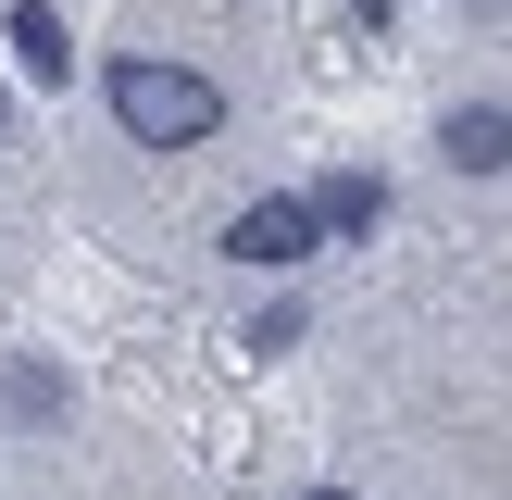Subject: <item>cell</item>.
I'll return each mask as SVG.
<instances>
[{"label": "cell", "mask_w": 512, "mask_h": 500, "mask_svg": "<svg viewBox=\"0 0 512 500\" xmlns=\"http://www.w3.org/2000/svg\"><path fill=\"white\" fill-rule=\"evenodd\" d=\"M388 13H400V0H350V25H388Z\"/></svg>", "instance_id": "8"}, {"label": "cell", "mask_w": 512, "mask_h": 500, "mask_svg": "<svg viewBox=\"0 0 512 500\" xmlns=\"http://www.w3.org/2000/svg\"><path fill=\"white\" fill-rule=\"evenodd\" d=\"M488 13H512V0H488Z\"/></svg>", "instance_id": "11"}, {"label": "cell", "mask_w": 512, "mask_h": 500, "mask_svg": "<svg viewBox=\"0 0 512 500\" xmlns=\"http://www.w3.org/2000/svg\"><path fill=\"white\" fill-rule=\"evenodd\" d=\"M313 250H338L325 213H313V188H263V200L225 213V263H250V275H300Z\"/></svg>", "instance_id": "2"}, {"label": "cell", "mask_w": 512, "mask_h": 500, "mask_svg": "<svg viewBox=\"0 0 512 500\" xmlns=\"http://www.w3.org/2000/svg\"><path fill=\"white\" fill-rule=\"evenodd\" d=\"M288 500H363V488H288Z\"/></svg>", "instance_id": "9"}, {"label": "cell", "mask_w": 512, "mask_h": 500, "mask_svg": "<svg viewBox=\"0 0 512 500\" xmlns=\"http://www.w3.org/2000/svg\"><path fill=\"white\" fill-rule=\"evenodd\" d=\"M100 113L138 150H200L225 125V88L200 63H175V50H125V63H100Z\"/></svg>", "instance_id": "1"}, {"label": "cell", "mask_w": 512, "mask_h": 500, "mask_svg": "<svg viewBox=\"0 0 512 500\" xmlns=\"http://www.w3.org/2000/svg\"><path fill=\"white\" fill-rule=\"evenodd\" d=\"M300 338H313L300 300H263V313H250V350H263V363H275V350H300Z\"/></svg>", "instance_id": "7"}, {"label": "cell", "mask_w": 512, "mask_h": 500, "mask_svg": "<svg viewBox=\"0 0 512 500\" xmlns=\"http://www.w3.org/2000/svg\"><path fill=\"white\" fill-rule=\"evenodd\" d=\"M438 163L475 175V188L512 175V100H450V113H438Z\"/></svg>", "instance_id": "3"}, {"label": "cell", "mask_w": 512, "mask_h": 500, "mask_svg": "<svg viewBox=\"0 0 512 500\" xmlns=\"http://www.w3.org/2000/svg\"><path fill=\"white\" fill-rule=\"evenodd\" d=\"M313 213H325L338 250H363L375 225H388V175H363V163H350V175H313Z\"/></svg>", "instance_id": "4"}, {"label": "cell", "mask_w": 512, "mask_h": 500, "mask_svg": "<svg viewBox=\"0 0 512 500\" xmlns=\"http://www.w3.org/2000/svg\"><path fill=\"white\" fill-rule=\"evenodd\" d=\"M0 138H13V88H0Z\"/></svg>", "instance_id": "10"}, {"label": "cell", "mask_w": 512, "mask_h": 500, "mask_svg": "<svg viewBox=\"0 0 512 500\" xmlns=\"http://www.w3.org/2000/svg\"><path fill=\"white\" fill-rule=\"evenodd\" d=\"M0 38H13V75H38V88H63V75H75V25L50 13V0H13Z\"/></svg>", "instance_id": "5"}, {"label": "cell", "mask_w": 512, "mask_h": 500, "mask_svg": "<svg viewBox=\"0 0 512 500\" xmlns=\"http://www.w3.org/2000/svg\"><path fill=\"white\" fill-rule=\"evenodd\" d=\"M0 413H13V425H63L75 413V375L25 350V363H0Z\"/></svg>", "instance_id": "6"}]
</instances>
